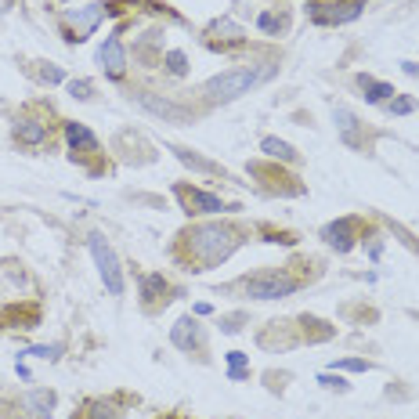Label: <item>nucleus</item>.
<instances>
[{
    "mask_svg": "<svg viewBox=\"0 0 419 419\" xmlns=\"http://www.w3.org/2000/svg\"><path fill=\"white\" fill-rule=\"evenodd\" d=\"M238 243H243V231L224 224V221H206V224H196V228H185L181 231V243H177V257L188 271H206V268H217L224 264Z\"/></svg>",
    "mask_w": 419,
    "mask_h": 419,
    "instance_id": "obj_1",
    "label": "nucleus"
},
{
    "mask_svg": "<svg viewBox=\"0 0 419 419\" xmlns=\"http://www.w3.org/2000/svg\"><path fill=\"white\" fill-rule=\"evenodd\" d=\"M333 123H336L340 138L347 141V148H354V152H362V148H365V134H362V123H358V116H354L350 108L336 105V108H333Z\"/></svg>",
    "mask_w": 419,
    "mask_h": 419,
    "instance_id": "obj_10",
    "label": "nucleus"
},
{
    "mask_svg": "<svg viewBox=\"0 0 419 419\" xmlns=\"http://www.w3.org/2000/svg\"><path fill=\"white\" fill-rule=\"evenodd\" d=\"M358 87H365V101H373V105L394 98V87H390L387 80H373V76H365V73L358 76Z\"/></svg>",
    "mask_w": 419,
    "mask_h": 419,
    "instance_id": "obj_16",
    "label": "nucleus"
},
{
    "mask_svg": "<svg viewBox=\"0 0 419 419\" xmlns=\"http://www.w3.org/2000/svg\"><path fill=\"white\" fill-rule=\"evenodd\" d=\"M369 0H333V4H315L311 8V22L318 26H343V22H354L362 15V8Z\"/></svg>",
    "mask_w": 419,
    "mask_h": 419,
    "instance_id": "obj_6",
    "label": "nucleus"
},
{
    "mask_svg": "<svg viewBox=\"0 0 419 419\" xmlns=\"http://www.w3.org/2000/svg\"><path fill=\"white\" fill-rule=\"evenodd\" d=\"M387 112L390 116H408V112H415V101L412 98H390L387 101Z\"/></svg>",
    "mask_w": 419,
    "mask_h": 419,
    "instance_id": "obj_26",
    "label": "nucleus"
},
{
    "mask_svg": "<svg viewBox=\"0 0 419 419\" xmlns=\"http://www.w3.org/2000/svg\"><path fill=\"white\" fill-rule=\"evenodd\" d=\"M296 286H301V278H293L289 271H257V275L243 278V293L250 301H282Z\"/></svg>",
    "mask_w": 419,
    "mask_h": 419,
    "instance_id": "obj_4",
    "label": "nucleus"
},
{
    "mask_svg": "<svg viewBox=\"0 0 419 419\" xmlns=\"http://www.w3.org/2000/svg\"><path fill=\"white\" fill-rule=\"evenodd\" d=\"M66 145L73 152H87V148H94V134L84 123H66Z\"/></svg>",
    "mask_w": 419,
    "mask_h": 419,
    "instance_id": "obj_18",
    "label": "nucleus"
},
{
    "mask_svg": "<svg viewBox=\"0 0 419 419\" xmlns=\"http://www.w3.org/2000/svg\"><path fill=\"white\" fill-rule=\"evenodd\" d=\"M26 354H40V358H51V362H54V358L62 354V347H29Z\"/></svg>",
    "mask_w": 419,
    "mask_h": 419,
    "instance_id": "obj_29",
    "label": "nucleus"
},
{
    "mask_svg": "<svg viewBox=\"0 0 419 419\" xmlns=\"http://www.w3.org/2000/svg\"><path fill=\"white\" fill-rule=\"evenodd\" d=\"M166 296V278L163 275H145L141 278V301H159Z\"/></svg>",
    "mask_w": 419,
    "mask_h": 419,
    "instance_id": "obj_20",
    "label": "nucleus"
},
{
    "mask_svg": "<svg viewBox=\"0 0 419 419\" xmlns=\"http://www.w3.org/2000/svg\"><path fill=\"white\" fill-rule=\"evenodd\" d=\"M261 152L264 156H271V159H278V163H296V148L293 145H286L282 138H261Z\"/></svg>",
    "mask_w": 419,
    "mask_h": 419,
    "instance_id": "obj_17",
    "label": "nucleus"
},
{
    "mask_svg": "<svg viewBox=\"0 0 419 419\" xmlns=\"http://www.w3.org/2000/svg\"><path fill=\"white\" fill-rule=\"evenodd\" d=\"M98 62H101L105 76H112V80H119V76L127 73V51H123V44H119V36H108V40L101 44Z\"/></svg>",
    "mask_w": 419,
    "mask_h": 419,
    "instance_id": "obj_12",
    "label": "nucleus"
},
{
    "mask_svg": "<svg viewBox=\"0 0 419 419\" xmlns=\"http://www.w3.org/2000/svg\"><path fill=\"white\" fill-rule=\"evenodd\" d=\"M54 405H58V394H54V390H33L29 401H26V408H29L33 419H51Z\"/></svg>",
    "mask_w": 419,
    "mask_h": 419,
    "instance_id": "obj_14",
    "label": "nucleus"
},
{
    "mask_svg": "<svg viewBox=\"0 0 419 419\" xmlns=\"http://www.w3.org/2000/svg\"><path fill=\"white\" fill-rule=\"evenodd\" d=\"M69 94L84 101V98H91V94H94V87H91V80H73V84H69Z\"/></svg>",
    "mask_w": 419,
    "mask_h": 419,
    "instance_id": "obj_27",
    "label": "nucleus"
},
{
    "mask_svg": "<svg viewBox=\"0 0 419 419\" xmlns=\"http://www.w3.org/2000/svg\"><path fill=\"white\" fill-rule=\"evenodd\" d=\"M173 156L181 159L188 170H199V173H210V177H228V170L221 166V163H210V159H199V156H192L188 148H173Z\"/></svg>",
    "mask_w": 419,
    "mask_h": 419,
    "instance_id": "obj_15",
    "label": "nucleus"
},
{
    "mask_svg": "<svg viewBox=\"0 0 419 419\" xmlns=\"http://www.w3.org/2000/svg\"><path fill=\"white\" fill-rule=\"evenodd\" d=\"M170 340H173V347H177V350H185V354H199V350H203V325H196V318H192V315H185V318H177V322H173Z\"/></svg>",
    "mask_w": 419,
    "mask_h": 419,
    "instance_id": "obj_9",
    "label": "nucleus"
},
{
    "mask_svg": "<svg viewBox=\"0 0 419 419\" xmlns=\"http://www.w3.org/2000/svg\"><path fill=\"white\" fill-rule=\"evenodd\" d=\"M76 419H119V408H112L105 401H91L76 412Z\"/></svg>",
    "mask_w": 419,
    "mask_h": 419,
    "instance_id": "obj_19",
    "label": "nucleus"
},
{
    "mask_svg": "<svg viewBox=\"0 0 419 419\" xmlns=\"http://www.w3.org/2000/svg\"><path fill=\"white\" fill-rule=\"evenodd\" d=\"M36 76H40L44 84H62V80H66L62 69H54V66H47V62H36Z\"/></svg>",
    "mask_w": 419,
    "mask_h": 419,
    "instance_id": "obj_25",
    "label": "nucleus"
},
{
    "mask_svg": "<svg viewBox=\"0 0 419 419\" xmlns=\"http://www.w3.org/2000/svg\"><path fill=\"white\" fill-rule=\"evenodd\" d=\"M238 322H243V315H235V318L228 315V318L221 322V329H224V333H238V329H243V325H238Z\"/></svg>",
    "mask_w": 419,
    "mask_h": 419,
    "instance_id": "obj_30",
    "label": "nucleus"
},
{
    "mask_svg": "<svg viewBox=\"0 0 419 419\" xmlns=\"http://www.w3.org/2000/svg\"><path fill=\"white\" fill-rule=\"evenodd\" d=\"M87 246H91V257H94V264H98V275H101L108 296H123V268H119V257H116V250L108 246V238H105L101 231H91Z\"/></svg>",
    "mask_w": 419,
    "mask_h": 419,
    "instance_id": "obj_3",
    "label": "nucleus"
},
{
    "mask_svg": "<svg viewBox=\"0 0 419 419\" xmlns=\"http://www.w3.org/2000/svg\"><path fill=\"white\" fill-rule=\"evenodd\" d=\"M192 311H196V315H203V318H206V315H210V311H213V308H210V304H196V308H192Z\"/></svg>",
    "mask_w": 419,
    "mask_h": 419,
    "instance_id": "obj_32",
    "label": "nucleus"
},
{
    "mask_svg": "<svg viewBox=\"0 0 419 419\" xmlns=\"http://www.w3.org/2000/svg\"><path fill=\"white\" fill-rule=\"evenodd\" d=\"M401 69H405V73H408V76H415V80H419V62H405V66H401Z\"/></svg>",
    "mask_w": 419,
    "mask_h": 419,
    "instance_id": "obj_31",
    "label": "nucleus"
},
{
    "mask_svg": "<svg viewBox=\"0 0 419 419\" xmlns=\"http://www.w3.org/2000/svg\"><path fill=\"white\" fill-rule=\"evenodd\" d=\"M166 73H173V76H185V73H188L185 51H170V54H166Z\"/></svg>",
    "mask_w": 419,
    "mask_h": 419,
    "instance_id": "obj_23",
    "label": "nucleus"
},
{
    "mask_svg": "<svg viewBox=\"0 0 419 419\" xmlns=\"http://www.w3.org/2000/svg\"><path fill=\"white\" fill-rule=\"evenodd\" d=\"M354 231H358V224H354V221H347V217H340V221H329V224L322 228V238H325V246H329V250H336V253H350V250H354Z\"/></svg>",
    "mask_w": 419,
    "mask_h": 419,
    "instance_id": "obj_11",
    "label": "nucleus"
},
{
    "mask_svg": "<svg viewBox=\"0 0 419 419\" xmlns=\"http://www.w3.org/2000/svg\"><path fill=\"white\" fill-rule=\"evenodd\" d=\"M173 196L181 199L185 213H224V210H235L224 199H217L213 192H203V188H192V185H177Z\"/></svg>",
    "mask_w": 419,
    "mask_h": 419,
    "instance_id": "obj_7",
    "label": "nucleus"
},
{
    "mask_svg": "<svg viewBox=\"0 0 419 419\" xmlns=\"http://www.w3.org/2000/svg\"><path fill=\"white\" fill-rule=\"evenodd\" d=\"M228 376H231L235 383H243V380L250 376V365H246V354H243V350H231V354H228Z\"/></svg>",
    "mask_w": 419,
    "mask_h": 419,
    "instance_id": "obj_21",
    "label": "nucleus"
},
{
    "mask_svg": "<svg viewBox=\"0 0 419 419\" xmlns=\"http://www.w3.org/2000/svg\"><path fill=\"white\" fill-rule=\"evenodd\" d=\"M275 73H278V66H275V62H268L264 69H261V66L224 69V73H217V76H210V80L203 84V94H206L213 105H228V101H235V98L250 94L253 87H261L264 80H271Z\"/></svg>",
    "mask_w": 419,
    "mask_h": 419,
    "instance_id": "obj_2",
    "label": "nucleus"
},
{
    "mask_svg": "<svg viewBox=\"0 0 419 419\" xmlns=\"http://www.w3.org/2000/svg\"><path fill=\"white\" fill-rule=\"evenodd\" d=\"M318 383H322V387H329V390H347V387H350L347 380H340V376H329V373H322V376H318Z\"/></svg>",
    "mask_w": 419,
    "mask_h": 419,
    "instance_id": "obj_28",
    "label": "nucleus"
},
{
    "mask_svg": "<svg viewBox=\"0 0 419 419\" xmlns=\"http://www.w3.org/2000/svg\"><path fill=\"white\" fill-rule=\"evenodd\" d=\"M145 112H152V116H159V119H170V123H192V108H185V105H177V101H166V98H159V94H138L134 98Z\"/></svg>",
    "mask_w": 419,
    "mask_h": 419,
    "instance_id": "obj_8",
    "label": "nucleus"
},
{
    "mask_svg": "<svg viewBox=\"0 0 419 419\" xmlns=\"http://www.w3.org/2000/svg\"><path fill=\"white\" fill-rule=\"evenodd\" d=\"M105 4H87V8H66L62 15H58V22H62L66 29H69V40H87L98 26H101V19H105Z\"/></svg>",
    "mask_w": 419,
    "mask_h": 419,
    "instance_id": "obj_5",
    "label": "nucleus"
},
{
    "mask_svg": "<svg viewBox=\"0 0 419 419\" xmlns=\"http://www.w3.org/2000/svg\"><path fill=\"white\" fill-rule=\"evenodd\" d=\"M15 141L19 145H29V148L44 145L47 141V123H44V119H36V116H19L15 119Z\"/></svg>",
    "mask_w": 419,
    "mask_h": 419,
    "instance_id": "obj_13",
    "label": "nucleus"
},
{
    "mask_svg": "<svg viewBox=\"0 0 419 419\" xmlns=\"http://www.w3.org/2000/svg\"><path fill=\"white\" fill-rule=\"evenodd\" d=\"M333 369H340V373H369L373 365H369V362H362V358H340V362H336Z\"/></svg>",
    "mask_w": 419,
    "mask_h": 419,
    "instance_id": "obj_24",
    "label": "nucleus"
},
{
    "mask_svg": "<svg viewBox=\"0 0 419 419\" xmlns=\"http://www.w3.org/2000/svg\"><path fill=\"white\" fill-rule=\"evenodd\" d=\"M257 26H261L268 36H278L282 29H289V15H271V11H264V15L257 19Z\"/></svg>",
    "mask_w": 419,
    "mask_h": 419,
    "instance_id": "obj_22",
    "label": "nucleus"
}]
</instances>
